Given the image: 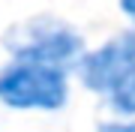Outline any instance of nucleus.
Returning <instances> with one entry per match:
<instances>
[{"mask_svg": "<svg viewBox=\"0 0 135 132\" xmlns=\"http://www.w3.org/2000/svg\"><path fill=\"white\" fill-rule=\"evenodd\" d=\"M6 51L15 60L24 63H39V66H54V69H66L78 63V57L84 54V39L75 27H69L60 18H30L21 21L6 30L3 36Z\"/></svg>", "mask_w": 135, "mask_h": 132, "instance_id": "obj_1", "label": "nucleus"}, {"mask_svg": "<svg viewBox=\"0 0 135 132\" xmlns=\"http://www.w3.org/2000/svg\"><path fill=\"white\" fill-rule=\"evenodd\" d=\"M0 102L15 111H57L69 102L66 69L12 60L0 69Z\"/></svg>", "mask_w": 135, "mask_h": 132, "instance_id": "obj_2", "label": "nucleus"}, {"mask_svg": "<svg viewBox=\"0 0 135 132\" xmlns=\"http://www.w3.org/2000/svg\"><path fill=\"white\" fill-rule=\"evenodd\" d=\"M78 78L87 90L111 96L123 84V78L135 69V33L123 30V33L111 36L93 51H84L78 57Z\"/></svg>", "mask_w": 135, "mask_h": 132, "instance_id": "obj_3", "label": "nucleus"}, {"mask_svg": "<svg viewBox=\"0 0 135 132\" xmlns=\"http://www.w3.org/2000/svg\"><path fill=\"white\" fill-rule=\"evenodd\" d=\"M108 102H111V108H114L117 114H123V117H135V69L123 78L120 87L108 96Z\"/></svg>", "mask_w": 135, "mask_h": 132, "instance_id": "obj_4", "label": "nucleus"}, {"mask_svg": "<svg viewBox=\"0 0 135 132\" xmlns=\"http://www.w3.org/2000/svg\"><path fill=\"white\" fill-rule=\"evenodd\" d=\"M99 132H135V120H111V123H102Z\"/></svg>", "mask_w": 135, "mask_h": 132, "instance_id": "obj_5", "label": "nucleus"}, {"mask_svg": "<svg viewBox=\"0 0 135 132\" xmlns=\"http://www.w3.org/2000/svg\"><path fill=\"white\" fill-rule=\"evenodd\" d=\"M120 9H123V15L135 24V0H120Z\"/></svg>", "mask_w": 135, "mask_h": 132, "instance_id": "obj_6", "label": "nucleus"}]
</instances>
